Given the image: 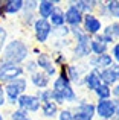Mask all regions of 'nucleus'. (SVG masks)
I'll return each mask as SVG.
<instances>
[{"label": "nucleus", "instance_id": "nucleus-1", "mask_svg": "<svg viewBox=\"0 0 119 120\" xmlns=\"http://www.w3.org/2000/svg\"><path fill=\"white\" fill-rule=\"evenodd\" d=\"M51 88H52V100L60 108H63V106H73L79 100V93L70 84V81L67 79L64 67L60 68L57 78L52 79Z\"/></svg>", "mask_w": 119, "mask_h": 120}, {"label": "nucleus", "instance_id": "nucleus-2", "mask_svg": "<svg viewBox=\"0 0 119 120\" xmlns=\"http://www.w3.org/2000/svg\"><path fill=\"white\" fill-rule=\"evenodd\" d=\"M31 58V46L23 38H9L2 50L0 59L11 64L23 65Z\"/></svg>", "mask_w": 119, "mask_h": 120}, {"label": "nucleus", "instance_id": "nucleus-3", "mask_svg": "<svg viewBox=\"0 0 119 120\" xmlns=\"http://www.w3.org/2000/svg\"><path fill=\"white\" fill-rule=\"evenodd\" d=\"M5 87V94H6V103L11 108L17 106V100L20 99V96H23L24 93H28L29 90V82H28L26 76L17 78L15 81H11L8 84L3 85Z\"/></svg>", "mask_w": 119, "mask_h": 120}, {"label": "nucleus", "instance_id": "nucleus-4", "mask_svg": "<svg viewBox=\"0 0 119 120\" xmlns=\"http://www.w3.org/2000/svg\"><path fill=\"white\" fill-rule=\"evenodd\" d=\"M72 108L75 120H96V111H95V102L83 97L75 103Z\"/></svg>", "mask_w": 119, "mask_h": 120}, {"label": "nucleus", "instance_id": "nucleus-5", "mask_svg": "<svg viewBox=\"0 0 119 120\" xmlns=\"http://www.w3.org/2000/svg\"><path fill=\"white\" fill-rule=\"evenodd\" d=\"M32 35L35 40V46H46L52 38V26L49 20H43V18H37L35 23L32 26Z\"/></svg>", "mask_w": 119, "mask_h": 120}, {"label": "nucleus", "instance_id": "nucleus-6", "mask_svg": "<svg viewBox=\"0 0 119 120\" xmlns=\"http://www.w3.org/2000/svg\"><path fill=\"white\" fill-rule=\"evenodd\" d=\"M119 106V100L111 97L105 100H95V111L98 120H113Z\"/></svg>", "mask_w": 119, "mask_h": 120}, {"label": "nucleus", "instance_id": "nucleus-7", "mask_svg": "<svg viewBox=\"0 0 119 120\" xmlns=\"http://www.w3.org/2000/svg\"><path fill=\"white\" fill-rule=\"evenodd\" d=\"M64 71L67 79L70 81V84L75 88H83L81 81H83V76L87 71V67L84 62H69L67 65H64Z\"/></svg>", "mask_w": 119, "mask_h": 120}, {"label": "nucleus", "instance_id": "nucleus-8", "mask_svg": "<svg viewBox=\"0 0 119 120\" xmlns=\"http://www.w3.org/2000/svg\"><path fill=\"white\" fill-rule=\"evenodd\" d=\"M24 76L23 65L11 64V62H5L0 59V84H8L11 81H15L17 78Z\"/></svg>", "mask_w": 119, "mask_h": 120}, {"label": "nucleus", "instance_id": "nucleus-9", "mask_svg": "<svg viewBox=\"0 0 119 120\" xmlns=\"http://www.w3.org/2000/svg\"><path fill=\"white\" fill-rule=\"evenodd\" d=\"M15 108H20L23 111L29 112L31 116L32 114H38L40 112V108H41V102L40 99L37 97L35 93H24L23 96H20V99L17 100V106Z\"/></svg>", "mask_w": 119, "mask_h": 120}, {"label": "nucleus", "instance_id": "nucleus-10", "mask_svg": "<svg viewBox=\"0 0 119 120\" xmlns=\"http://www.w3.org/2000/svg\"><path fill=\"white\" fill-rule=\"evenodd\" d=\"M35 62H37V67H38V70L43 71V73H46L49 78H51V79L57 78L58 68L55 67L54 61H52V56H51V53H49V52L43 50V52L35 58Z\"/></svg>", "mask_w": 119, "mask_h": 120}, {"label": "nucleus", "instance_id": "nucleus-11", "mask_svg": "<svg viewBox=\"0 0 119 120\" xmlns=\"http://www.w3.org/2000/svg\"><path fill=\"white\" fill-rule=\"evenodd\" d=\"M81 29L90 37H95L98 34L102 32L104 29V21L98 17L96 14H87L83 18V24H81Z\"/></svg>", "mask_w": 119, "mask_h": 120}, {"label": "nucleus", "instance_id": "nucleus-12", "mask_svg": "<svg viewBox=\"0 0 119 120\" xmlns=\"http://www.w3.org/2000/svg\"><path fill=\"white\" fill-rule=\"evenodd\" d=\"M86 67L87 70H104V68L110 67L113 64V58L110 56V53H104V55H99V56H95V55H90L89 58L86 59Z\"/></svg>", "mask_w": 119, "mask_h": 120}, {"label": "nucleus", "instance_id": "nucleus-13", "mask_svg": "<svg viewBox=\"0 0 119 120\" xmlns=\"http://www.w3.org/2000/svg\"><path fill=\"white\" fill-rule=\"evenodd\" d=\"M63 9H64V21H66V26H69V27H79L81 24H83L84 15L81 14V12L78 11L73 5H72L70 0L66 3V6Z\"/></svg>", "mask_w": 119, "mask_h": 120}, {"label": "nucleus", "instance_id": "nucleus-14", "mask_svg": "<svg viewBox=\"0 0 119 120\" xmlns=\"http://www.w3.org/2000/svg\"><path fill=\"white\" fill-rule=\"evenodd\" d=\"M99 78H101L102 84L108 85V87H115L119 82V64L113 62L110 67L101 70L99 71Z\"/></svg>", "mask_w": 119, "mask_h": 120}, {"label": "nucleus", "instance_id": "nucleus-15", "mask_svg": "<svg viewBox=\"0 0 119 120\" xmlns=\"http://www.w3.org/2000/svg\"><path fill=\"white\" fill-rule=\"evenodd\" d=\"M81 84H83V88L87 93H93V91L102 84L101 78H99V71L98 70H87L86 75L83 76Z\"/></svg>", "mask_w": 119, "mask_h": 120}, {"label": "nucleus", "instance_id": "nucleus-16", "mask_svg": "<svg viewBox=\"0 0 119 120\" xmlns=\"http://www.w3.org/2000/svg\"><path fill=\"white\" fill-rule=\"evenodd\" d=\"M28 78V82H29V85L31 87H34L35 88V91L37 90H44V88H49L51 87V84H52V79L48 76L46 73H43V71H35V73H32V75H29V76H26Z\"/></svg>", "mask_w": 119, "mask_h": 120}, {"label": "nucleus", "instance_id": "nucleus-17", "mask_svg": "<svg viewBox=\"0 0 119 120\" xmlns=\"http://www.w3.org/2000/svg\"><path fill=\"white\" fill-rule=\"evenodd\" d=\"M23 2L24 0H2V9L3 14L11 15V17H17L23 11Z\"/></svg>", "mask_w": 119, "mask_h": 120}, {"label": "nucleus", "instance_id": "nucleus-18", "mask_svg": "<svg viewBox=\"0 0 119 120\" xmlns=\"http://www.w3.org/2000/svg\"><path fill=\"white\" fill-rule=\"evenodd\" d=\"M55 8H57L55 0H38V5H37V17L43 18V20H49V17L52 15Z\"/></svg>", "mask_w": 119, "mask_h": 120}, {"label": "nucleus", "instance_id": "nucleus-19", "mask_svg": "<svg viewBox=\"0 0 119 120\" xmlns=\"http://www.w3.org/2000/svg\"><path fill=\"white\" fill-rule=\"evenodd\" d=\"M60 112V106L54 100H48V102L41 103V108H40V116L44 120H57V116Z\"/></svg>", "mask_w": 119, "mask_h": 120}, {"label": "nucleus", "instance_id": "nucleus-20", "mask_svg": "<svg viewBox=\"0 0 119 120\" xmlns=\"http://www.w3.org/2000/svg\"><path fill=\"white\" fill-rule=\"evenodd\" d=\"M70 3L81 12L83 15L87 14H95L98 0H70Z\"/></svg>", "mask_w": 119, "mask_h": 120}, {"label": "nucleus", "instance_id": "nucleus-21", "mask_svg": "<svg viewBox=\"0 0 119 120\" xmlns=\"http://www.w3.org/2000/svg\"><path fill=\"white\" fill-rule=\"evenodd\" d=\"M108 50H110V46H107L102 41L101 34L92 37V40H90V53L92 55L99 56V55H104V53H108Z\"/></svg>", "mask_w": 119, "mask_h": 120}, {"label": "nucleus", "instance_id": "nucleus-22", "mask_svg": "<svg viewBox=\"0 0 119 120\" xmlns=\"http://www.w3.org/2000/svg\"><path fill=\"white\" fill-rule=\"evenodd\" d=\"M102 35L108 37V38H111L116 43L119 40V21H108L107 24H104V29H102Z\"/></svg>", "mask_w": 119, "mask_h": 120}, {"label": "nucleus", "instance_id": "nucleus-23", "mask_svg": "<svg viewBox=\"0 0 119 120\" xmlns=\"http://www.w3.org/2000/svg\"><path fill=\"white\" fill-rule=\"evenodd\" d=\"M49 23H51L52 27H61V26L66 24V21H64V9H63L61 5L54 9L52 15L49 17Z\"/></svg>", "mask_w": 119, "mask_h": 120}, {"label": "nucleus", "instance_id": "nucleus-24", "mask_svg": "<svg viewBox=\"0 0 119 120\" xmlns=\"http://www.w3.org/2000/svg\"><path fill=\"white\" fill-rule=\"evenodd\" d=\"M51 56H52V61H54L55 67H57L58 70L70 62V59H69V56L66 55V52H61V50H52Z\"/></svg>", "mask_w": 119, "mask_h": 120}, {"label": "nucleus", "instance_id": "nucleus-25", "mask_svg": "<svg viewBox=\"0 0 119 120\" xmlns=\"http://www.w3.org/2000/svg\"><path fill=\"white\" fill-rule=\"evenodd\" d=\"M37 18H38L37 17V12H21V14L18 15L20 23L23 24V27H26V29H32V26H34Z\"/></svg>", "mask_w": 119, "mask_h": 120}, {"label": "nucleus", "instance_id": "nucleus-26", "mask_svg": "<svg viewBox=\"0 0 119 120\" xmlns=\"http://www.w3.org/2000/svg\"><path fill=\"white\" fill-rule=\"evenodd\" d=\"M93 96L96 100H105V99H111V87L105 84H101L95 91H93Z\"/></svg>", "mask_w": 119, "mask_h": 120}, {"label": "nucleus", "instance_id": "nucleus-27", "mask_svg": "<svg viewBox=\"0 0 119 120\" xmlns=\"http://www.w3.org/2000/svg\"><path fill=\"white\" fill-rule=\"evenodd\" d=\"M6 120H34L32 116L29 114V112L23 111V109L20 108H12L11 111L8 112V117Z\"/></svg>", "mask_w": 119, "mask_h": 120}, {"label": "nucleus", "instance_id": "nucleus-28", "mask_svg": "<svg viewBox=\"0 0 119 120\" xmlns=\"http://www.w3.org/2000/svg\"><path fill=\"white\" fill-rule=\"evenodd\" d=\"M105 8L108 11L110 20L119 21V0H108V2H105Z\"/></svg>", "mask_w": 119, "mask_h": 120}, {"label": "nucleus", "instance_id": "nucleus-29", "mask_svg": "<svg viewBox=\"0 0 119 120\" xmlns=\"http://www.w3.org/2000/svg\"><path fill=\"white\" fill-rule=\"evenodd\" d=\"M52 38L54 40H64L70 38V27L69 26H61V27H52Z\"/></svg>", "mask_w": 119, "mask_h": 120}, {"label": "nucleus", "instance_id": "nucleus-30", "mask_svg": "<svg viewBox=\"0 0 119 120\" xmlns=\"http://www.w3.org/2000/svg\"><path fill=\"white\" fill-rule=\"evenodd\" d=\"M23 70H24V76H29V75H32V73H35V71H38V67H37L35 58H32V56H31V58L23 64Z\"/></svg>", "mask_w": 119, "mask_h": 120}, {"label": "nucleus", "instance_id": "nucleus-31", "mask_svg": "<svg viewBox=\"0 0 119 120\" xmlns=\"http://www.w3.org/2000/svg\"><path fill=\"white\" fill-rule=\"evenodd\" d=\"M8 40H9V30H8V27L0 21V55H2V50H3V47H5V44L8 43Z\"/></svg>", "mask_w": 119, "mask_h": 120}, {"label": "nucleus", "instance_id": "nucleus-32", "mask_svg": "<svg viewBox=\"0 0 119 120\" xmlns=\"http://www.w3.org/2000/svg\"><path fill=\"white\" fill-rule=\"evenodd\" d=\"M37 94V97L40 99V102H48V100H52V88H44V90H37L34 91Z\"/></svg>", "mask_w": 119, "mask_h": 120}, {"label": "nucleus", "instance_id": "nucleus-33", "mask_svg": "<svg viewBox=\"0 0 119 120\" xmlns=\"http://www.w3.org/2000/svg\"><path fill=\"white\" fill-rule=\"evenodd\" d=\"M57 120H75L73 119V112H72L70 106H63L60 108V112L57 116Z\"/></svg>", "mask_w": 119, "mask_h": 120}, {"label": "nucleus", "instance_id": "nucleus-34", "mask_svg": "<svg viewBox=\"0 0 119 120\" xmlns=\"http://www.w3.org/2000/svg\"><path fill=\"white\" fill-rule=\"evenodd\" d=\"M95 14L98 15L101 20H102V18H110V17H108V11H107V8H105V2H99V0H98V6H96Z\"/></svg>", "mask_w": 119, "mask_h": 120}, {"label": "nucleus", "instance_id": "nucleus-35", "mask_svg": "<svg viewBox=\"0 0 119 120\" xmlns=\"http://www.w3.org/2000/svg\"><path fill=\"white\" fill-rule=\"evenodd\" d=\"M37 5H38V0H24L21 12H37Z\"/></svg>", "mask_w": 119, "mask_h": 120}, {"label": "nucleus", "instance_id": "nucleus-36", "mask_svg": "<svg viewBox=\"0 0 119 120\" xmlns=\"http://www.w3.org/2000/svg\"><path fill=\"white\" fill-rule=\"evenodd\" d=\"M108 53H110V56L113 58V62L119 64V41H116L113 46H110V50H108Z\"/></svg>", "mask_w": 119, "mask_h": 120}, {"label": "nucleus", "instance_id": "nucleus-37", "mask_svg": "<svg viewBox=\"0 0 119 120\" xmlns=\"http://www.w3.org/2000/svg\"><path fill=\"white\" fill-rule=\"evenodd\" d=\"M6 106H8V103H6L5 87H3V84H0V109H5Z\"/></svg>", "mask_w": 119, "mask_h": 120}, {"label": "nucleus", "instance_id": "nucleus-38", "mask_svg": "<svg viewBox=\"0 0 119 120\" xmlns=\"http://www.w3.org/2000/svg\"><path fill=\"white\" fill-rule=\"evenodd\" d=\"M41 52H43V49L40 46H32L31 47V56H32V58H37Z\"/></svg>", "mask_w": 119, "mask_h": 120}, {"label": "nucleus", "instance_id": "nucleus-39", "mask_svg": "<svg viewBox=\"0 0 119 120\" xmlns=\"http://www.w3.org/2000/svg\"><path fill=\"white\" fill-rule=\"evenodd\" d=\"M111 97H115V99L119 100V82L115 87H111Z\"/></svg>", "mask_w": 119, "mask_h": 120}, {"label": "nucleus", "instance_id": "nucleus-40", "mask_svg": "<svg viewBox=\"0 0 119 120\" xmlns=\"http://www.w3.org/2000/svg\"><path fill=\"white\" fill-rule=\"evenodd\" d=\"M0 120H6V116L3 114V109H0Z\"/></svg>", "mask_w": 119, "mask_h": 120}, {"label": "nucleus", "instance_id": "nucleus-41", "mask_svg": "<svg viewBox=\"0 0 119 120\" xmlns=\"http://www.w3.org/2000/svg\"><path fill=\"white\" fill-rule=\"evenodd\" d=\"M113 120H119V106H118V111H116V116H115Z\"/></svg>", "mask_w": 119, "mask_h": 120}, {"label": "nucleus", "instance_id": "nucleus-42", "mask_svg": "<svg viewBox=\"0 0 119 120\" xmlns=\"http://www.w3.org/2000/svg\"><path fill=\"white\" fill-rule=\"evenodd\" d=\"M118 41H119V40H118Z\"/></svg>", "mask_w": 119, "mask_h": 120}]
</instances>
